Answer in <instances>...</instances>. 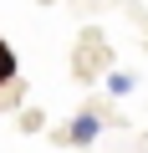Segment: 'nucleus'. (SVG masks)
I'll return each instance as SVG.
<instances>
[{
    "mask_svg": "<svg viewBox=\"0 0 148 153\" xmlns=\"http://www.w3.org/2000/svg\"><path fill=\"white\" fill-rule=\"evenodd\" d=\"M97 128H102V123H97L92 112H82L77 123H71V143H92V138H97Z\"/></svg>",
    "mask_w": 148,
    "mask_h": 153,
    "instance_id": "1",
    "label": "nucleus"
},
{
    "mask_svg": "<svg viewBox=\"0 0 148 153\" xmlns=\"http://www.w3.org/2000/svg\"><path fill=\"white\" fill-rule=\"evenodd\" d=\"M5 82H16V51L0 41V87H5Z\"/></svg>",
    "mask_w": 148,
    "mask_h": 153,
    "instance_id": "2",
    "label": "nucleus"
},
{
    "mask_svg": "<svg viewBox=\"0 0 148 153\" xmlns=\"http://www.w3.org/2000/svg\"><path fill=\"white\" fill-rule=\"evenodd\" d=\"M107 87H112V97H123V92H133V76H128V71H118Z\"/></svg>",
    "mask_w": 148,
    "mask_h": 153,
    "instance_id": "3",
    "label": "nucleus"
}]
</instances>
